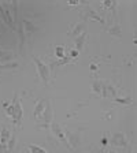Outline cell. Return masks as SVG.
Masks as SVG:
<instances>
[{"instance_id": "5", "label": "cell", "mask_w": 137, "mask_h": 153, "mask_svg": "<svg viewBox=\"0 0 137 153\" xmlns=\"http://www.w3.org/2000/svg\"><path fill=\"white\" fill-rule=\"evenodd\" d=\"M22 26H23V32H25V36H32L38 30L37 25H36L33 21L30 19H22Z\"/></svg>"}, {"instance_id": "24", "label": "cell", "mask_w": 137, "mask_h": 153, "mask_svg": "<svg viewBox=\"0 0 137 153\" xmlns=\"http://www.w3.org/2000/svg\"><path fill=\"white\" fill-rule=\"evenodd\" d=\"M78 53H80V52H78V51H76V49H73V51L70 52V57H71V59H76V57L78 56Z\"/></svg>"}, {"instance_id": "13", "label": "cell", "mask_w": 137, "mask_h": 153, "mask_svg": "<svg viewBox=\"0 0 137 153\" xmlns=\"http://www.w3.org/2000/svg\"><path fill=\"white\" fill-rule=\"evenodd\" d=\"M85 38H86V33H81L78 37L74 38V44H76V51L80 52L84 48V44H85Z\"/></svg>"}, {"instance_id": "12", "label": "cell", "mask_w": 137, "mask_h": 153, "mask_svg": "<svg viewBox=\"0 0 137 153\" xmlns=\"http://www.w3.org/2000/svg\"><path fill=\"white\" fill-rule=\"evenodd\" d=\"M14 56H15V55L11 51H0V64L11 62L14 59Z\"/></svg>"}, {"instance_id": "15", "label": "cell", "mask_w": 137, "mask_h": 153, "mask_svg": "<svg viewBox=\"0 0 137 153\" xmlns=\"http://www.w3.org/2000/svg\"><path fill=\"white\" fill-rule=\"evenodd\" d=\"M10 137H11L10 130H7L6 127H3L1 128V131H0V145H6L7 141L10 140Z\"/></svg>"}, {"instance_id": "16", "label": "cell", "mask_w": 137, "mask_h": 153, "mask_svg": "<svg viewBox=\"0 0 137 153\" xmlns=\"http://www.w3.org/2000/svg\"><path fill=\"white\" fill-rule=\"evenodd\" d=\"M18 67H19L18 62H8V63L0 64V70H14V68H18Z\"/></svg>"}, {"instance_id": "20", "label": "cell", "mask_w": 137, "mask_h": 153, "mask_svg": "<svg viewBox=\"0 0 137 153\" xmlns=\"http://www.w3.org/2000/svg\"><path fill=\"white\" fill-rule=\"evenodd\" d=\"M29 150H30V153H47L44 148L37 146V145H29Z\"/></svg>"}, {"instance_id": "25", "label": "cell", "mask_w": 137, "mask_h": 153, "mask_svg": "<svg viewBox=\"0 0 137 153\" xmlns=\"http://www.w3.org/2000/svg\"><path fill=\"white\" fill-rule=\"evenodd\" d=\"M102 145H103V146H107V145H109V140H107L106 137L102 138Z\"/></svg>"}, {"instance_id": "6", "label": "cell", "mask_w": 137, "mask_h": 153, "mask_svg": "<svg viewBox=\"0 0 137 153\" xmlns=\"http://www.w3.org/2000/svg\"><path fill=\"white\" fill-rule=\"evenodd\" d=\"M111 143L114 146H126L128 145V138L124 133H115L111 138Z\"/></svg>"}, {"instance_id": "26", "label": "cell", "mask_w": 137, "mask_h": 153, "mask_svg": "<svg viewBox=\"0 0 137 153\" xmlns=\"http://www.w3.org/2000/svg\"><path fill=\"white\" fill-rule=\"evenodd\" d=\"M69 4H70V6H78V4H80V1H77V0H70V1H69Z\"/></svg>"}, {"instance_id": "4", "label": "cell", "mask_w": 137, "mask_h": 153, "mask_svg": "<svg viewBox=\"0 0 137 153\" xmlns=\"http://www.w3.org/2000/svg\"><path fill=\"white\" fill-rule=\"evenodd\" d=\"M51 130H52V134H54V135L58 138V140L62 141V142H63L67 148H70V143H69V141H67L66 134L63 133V130L61 128V126H59V124L52 123V124H51Z\"/></svg>"}, {"instance_id": "3", "label": "cell", "mask_w": 137, "mask_h": 153, "mask_svg": "<svg viewBox=\"0 0 137 153\" xmlns=\"http://www.w3.org/2000/svg\"><path fill=\"white\" fill-rule=\"evenodd\" d=\"M13 105H14V116H13V123L15 126L21 124V120H22L23 116V109H22V104L18 100L16 94H14V100H13Z\"/></svg>"}, {"instance_id": "2", "label": "cell", "mask_w": 137, "mask_h": 153, "mask_svg": "<svg viewBox=\"0 0 137 153\" xmlns=\"http://www.w3.org/2000/svg\"><path fill=\"white\" fill-rule=\"evenodd\" d=\"M0 16L3 19V22L8 26L11 30H15V22H14L11 8L7 3H0Z\"/></svg>"}, {"instance_id": "17", "label": "cell", "mask_w": 137, "mask_h": 153, "mask_svg": "<svg viewBox=\"0 0 137 153\" xmlns=\"http://www.w3.org/2000/svg\"><path fill=\"white\" fill-rule=\"evenodd\" d=\"M114 101L117 102V104H121V105H129L133 102V100H132L130 96H128V97H115Z\"/></svg>"}, {"instance_id": "18", "label": "cell", "mask_w": 137, "mask_h": 153, "mask_svg": "<svg viewBox=\"0 0 137 153\" xmlns=\"http://www.w3.org/2000/svg\"><path fill=\"white\" fill-rule=\"evenodd\" d=\"M15 142H16V137H15V134H13V135L10 137V140L7 141V150H8V152H13L14 150Z\"/></svg>"}, {"instance_id": "11", "label": "cell", "mask_w": 137, "mask_h": 153, "mask_svg": "<svg viewBox=\"0 0 137 153\" xmlns=\"http://www.w3.org/2000/svg\"><path fill=\"white\" fill-rule=\"evenodd\" d=\"M18 23V38H19V51L22 52L23 49V44H25V32H23V26H22V21L19 22H15Z\"/></svg>"}, {"instance_id": "1", "label": "cell", "mask_w": 137, "mask_h": 153, "mask_svg": "<svg viewBox=\"0 0 137 153\" xmlns=\"http://www.w3.org/2000/svg\"><path fill=\"white\" fill-rule=\"evenodd\" d=\"M33 62H34L36 64V68H37V73L38 75L41 76L43 82L47 85L48 82H49V75H51V67L47 66V64L44 63V62L41 60V59H38L37 56H33Z\"/></svg>"}, {"instance_id": "10", "label": "cell", "mask_w": 137, "mask_h": 153, "mask_svg": "<svg viewBox=\"0 0 137 153\" xmlns=\"http://www.w3.org/2000/svg\"><path fill=\"white\" fill-rule=\"evenodd\" d=\"M85 27H86V23L85 22H78L76 26H74L73 30L69 33V34H70L73 38H76V37H78L81 33H85Z\"/></svg>"}, {"instance_id": "7", "label": "cell", "mask_w": 137, "mask_h": 153, "mask_svg": "<svg viewBox=\"0 0 137 153\" xmlns=\"http://www.w3.org/2000/svg\"><path fill=\"white\" fill-rule=\"evenodd\" d=\"M45 100L41 99V100H38L37 102H36L34 105V109H33V116H34L36 120H38V119H41V115L43 112H44V108H45Z\"/></svg>"}, {"instance_id": "27", "label": "cell", "mask_w": 137, "mask_h": 153, "mask_svg": "<svg viewBox=\"0 0 137 153\" xmlns=\"http://www.w3.org/2000/svg\"><path fill=\"white\" fill-rule=\"evenodd\" d=\"M91 70H92V71L97 70V64H95V63H92V64H91Z\"/></svg>"}, {"instance_id": "19", "label": "cell", "mask_w": 137, "mask_h": 153, "mask_svg": "<svg viewBox=\"0 0 137 153\" xmlns=\"http://www.w3.org/2000/svg\"><path fill=\"white\" fill-rule=\"evenodd\" d=\"M92 92L96 94H100L102 92V81H93L92 82Z\"/></svg>"}, {"instance_id": "28", "label": "cell", "mask_w": 137, "mask_h": 153, "mask_svg": "<svg viewBox=\"0 0 137 153\" xmlns=\"http://www.w3.org/2000/svg\"><path fill=\"white\" fill-rule=\"evenodd\" d=\"M86 153H95V152H86Z\"/></svg>"}, {"instance_id": "14", "label": "cell", "mask_w": 137, "mask_h": 153, "mask_svg": "<svg viewBox=\"0 0 137 153\" xmlns=\"http://www.w3.org/2000/svg\"><path fill=\"white\" fill-rule=\"evenodd\" d=\"M106 30H107L111 36H114V37H121V34H122V29L118 23H114V25H111L110 27L106 29Z\"/></svg>"}, {"instance_id": "23", "label": "cell", "mask_w": 137, "mask_h": 153, "mask_svg": "<svg viewBox=\"0 0 137 153\" xmlns=\"http://www.w3.org/2000/svg\"><path fill=\"white\" fill-rule=\"evenodd\" d=\"M103 6H104L106 8H111V7H115V1H110V0H106V1H103Z\"/></svg>"}, {"instance_id": "22", "label": "cell", "mask_w": 137, "mask_h": 153, "mask_svg": "<svg viewBox=\"0 0 137 153\" xmlns=\"http://www.w3.org/2000/svg\"><path fill=\"white\" fill-rule=\"evenodd\" d=\"M6 115L8 118L13 119V116H14V105L13 104H8V107H6Z\"/></svg>"}, {"instance_id": "9", "label": "cell", "mask_w": 137, "mask_h": 153, "mask_svg": "<svg viewBox=\"0 0 137 153\" xmlns=\"http://www.w3.org/2000/svg\"><path fill=\"white\" fill-rule=\"evenodd\" d=\"M41 118L47 124H51V122H52V105L49 101L45 102V108H44V112H43V115H41Z\"/></svg>"}, {"instance_id": "21", "label": "cell", "mask_w": 137, "mask_h": 153, "mask_svg": "<svg viewBox=\"0 0 137 153\" xmlns=\"http://www.w3.org/2000/svg\"><path fill=\"white\" fill-rule=\"evenodd\" d=\"M55 56L59 57V59H63L64 57V48L61 47V45L55 48Z\"/></svg>"}, {"instance_id": "8", "label": "cell", "mask_w": 137, "mask_h": 153, "mask_svg": "<svg viewBox=\"0 0 137 153\" xmlns=\"http://www.w3.org/2000/svg\"><path fill=\"white\" fill-rule=\"evenodd\" d=\"M84 18L85 19H88V18H91V19H95V21H97V22H100L102 23V25H104L106 23V21H104V18H103V16H100L99 14H96L95 11H93L92 8H91V7H86L85 8V11H84Z\"/></svg>"}]
</instances>
